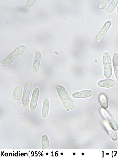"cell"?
<instances>
[{"mask_svg": "<svg viewBox=\"0 0 118 158\" xmlns=\"http://www.w3.org/2000/svg\"><path fill=\"white\" fill-rule=\"evenodd\" d=\"M56 90L64 107L67 110H71L73 108L74 103L65 88L58 84L56 87Z\"/></svg>", "mask_w": 118, "mask_h": 158, "instance_id": "obj_1", "label": "cell"}, {"mask_svg": "<svg viewBox=\"0 0 118 158\" xmlns=\"http://www.w3.org/2000/svg\"><path fill=\"white\" fill-rule=\"evenodd\" d=\"M26 48V46L23 44L17 47L4 59L3 65L6 66L11 64L24 51Z\"/></svg>", "mask_w": 118, "mask_h": 158, "instance_id": "obj_2", "label": "cell"}, {"mask_svg": "<svg viewBox=\"0 0 118 158\" xmlns=\"http://www.w3.org/2000/svg\"><path fill=\"white\" fill-rule=\"evenodd\" d=\"M102 62L104 76L106 78L109 79L112 76V68L111 58L109 54L107 52L105 51L103 53Z\"/></svg>", "mask_w": 118, "mask_h": 158, "instance_id": "obj_3", "label": "cell"}, {"mask_svg": "<svg viewBox=\"0 0 118 158\" xmlns=\"http://www.w3.org/2000/svg\"><path fill=\"white\" fill-rule=\"evenodd\" d=\"M100 114L106 121L110 127L115 131L118 130V125L116 122L111 116L109 113L102 108L100 110Z\"/></svg>", "mask_w": 118, "mask_h": 158, "instance_id": "obj_4", "label": "cell"}, {"mask_svg": "<svg viewBox=\"0 0 118 158\" xmlns=\"http://www.w3.org/2000/svg\"><path fill=\"white\" fill-rule=\"evenodd\" d=\"M32 83L30 81H28L25 84L22 97V102L23 106L27 107L28 104Z\"/></svg>", "mask_w": 118, "mask_h": 158, "instance_id": "obj_5", "label": "cell"}, {"mask_svg": "<svg viewBox=\"0 0 118 158\" xmlns=\"http://www.w3.org/2000/svg\"><path fill=\"white\" fill-rule=\"evenodd\" d=\"M111 21H106L104 24L96 37V41L97 42H101L104 39L105 34L109 29L111 25Z\"/></svg>", "mask_w": 118, "mask_h": 158, "instance_id": "obj_6", "label": "cell"}, {"mask_svg": "<svg viewBox=\"0 0 118 158\" xmlns=\"http://www.w3.org/2000/svg\"><path fill=\"white\" fill-rule=\"evenodd\" d=\"M39 93V88H35L32 92L30 106V109L32 111H34L36 108Z\"/></svg>", "mask_w": 118, "mask_h": 158, "instance_id": "obj_7", "label": "cell"}, {"mask_svg": "<svg viewBox=\"0 0 118 158\" xmlns=\"http://www.w3.org/2000/svg\"><path fill=\"white\" fill-rule=\"evenodd\" d=\"M41 58V52L38 50L36 51L34 55L32 66V71L34 73H37L39 70Z\"/></svg>", "mask_w": 118, "mask_h": 158, "instance_id": "obj_8", "label": "cell"}, {"mask_svg": "<svg viewBox=\"0 0 118 158\" xmlns=\"http://www.w3.org/2000/svg\"><path fill=\"white\" fill-rule=\"evenodd\" d=\"M93 94L92 90H85L73 93L72 95V97L76 98H86L91 96Z\"/></svg>", "mask_w": 118, "mask_h": 158, "instance_id": "obj_9", "label": "cell"}, {"mask_svg": "<svg viewBox=\"0 0 118 158\" xmlns=\"http://www.w3.org/2000/svg\"><path fill=\"white\" fill-rule=\"evenodd\" d=\"M97 84L99 86L101 87L110 88L114 86L116 82L112 79H106L99 81Z\"/></svg>", "mask_w": 118, "mask_h": 158, "instance_id": "obj_10", "label": "cell"}, {"mask_svg": "<svg viewBox=\"0 0 118 158\" xmlns=\"http://www.w3.org/2000/svg\"><path fill=\"white\" fill-rule=\"evenodd\" d=\"M103 124L111 138L113 141H116L117 139V136L114 130L110 127L106 122H104Z\"/></svg>", "mask_w": 118, "mask_h": 158, "instance_id": "obj_11", "label": "cell"}, {"mask_svg": "<svg viewBox=\"0 0 118 158\" xmlns=\"http://www.w3.org/2000/svg\"><path fill=\"white\" fill-rule=\"evenodd\" d=\"M112 62L116 79L118 82V53H115L112 57Z\"/></svg>", "mask_w": 118, "mask_h": 158, "instance_id": "obj_12", "label": "cell"}, {"mask_svg": "<svg viewBox=\"0 0 118 158\" xmlns=\"http://www.w3.org/2000/svg\"><path fill=\"white\" fill-rule=\"evenodd\" d=\"M49 108V102L48 98H45L43 101L42 116L43 118H46L48 115Z\"/></svg>", "mask_w": 118, "mask_h": 158, "instance_id": "obj_13", "label": "cell"}, {"mask_svg": "<svg viewBox=\"0 0 118 158\" xmlns=\"http://www.w3.org/2000/svg\"><path fill=\"white\" fill-rule=\"evenodd\" d=\"M99 99L101 108L104 109H107L109 106V103L105 95L104 94H101L99 96Z\"/></svg>", "mask_w": 118, "mask_h": 158, "instance_id": "obj_14", "label": "cell"}, {"mask_svg": "<svg viewBox=\"0 0 118 158\" xmlns=\"http://www.w3.org/2000/svg\"><path fill=\"white\" fill-rule=\"evenodd\" d=\"M22 93V89L20 86L17 87L14 89L12 95L13 98L15 101L19 100L21 98Z\"/></svg>", "mask_w": 118, "mask_h": 158, "instance_id": "obj_15", "label": "cell"}, {"mask_svg": "<svg viewBox=\"0 0 118 158\" xmlns=\"http://www.w3.org/2000/svg\"><path fill=\"white\" fill-rule=\"evenodd\" d=\"M41 145L43 149H49L50 143L48 136L46 135H43L41 138Z\"/></svg>", "mask_w": 118, "mask_h": 158, "instance_id": "obj_16", "label": "cell"}, {"mask_svg": "<svg viewBox=\"0 0 118 158\" xmlns=\"http://www.w3.org/2000/svg\"><path fill=\"white\" fill-rule=\"evenodd\" d=\"M118 4V0H112L107 6L106 12L108 14L111 13L115 9Z\"/></svg>", "mask_w": 118, "mask_h": 158, "instance_id": "obj_17", "label": "cell"}, {"mask_svg": "<svg viewBox=\"0 0 118 158\" xmlns=\"http://www.w3.org/2000/svg\"><path fill=\"white\" fill-rule=\"evenodd\" d=\"M110 1V0H102L99 4L98 8L99 9L104 8Z\"/></svg>", "mask_w": 118, "mask_h": 158, "instance_id": "obj_18", "label": "cell"}, {"mask_svg": "<svg viewBox=\"0 0 118 158\" xmlns=\"http://www.w3.org/2000/svg\"><path fill=\"white\" fill-rule=\"evenodd\" d=\"M35 1L36 0H27L26 4V6L27 7L32 6Z\"/></svg>", "mask_w": 118, "mask_h": 158, "instance_id": "obj_19", "label": "cell"}, {"mask_svg": "<svg viewBox=\"0 0 118 158\" xmlns=\"http://www.w3.org/2000/svg\"><path fill=\"white\" fill-rule=\"evenodd\" d=\"M116 12H117V13L118 14V6Z\"/></svg>", "mask_w": 118, "mask_h": 158, "instance_id": "obj_20", "label": "cell"}]
</instances>
